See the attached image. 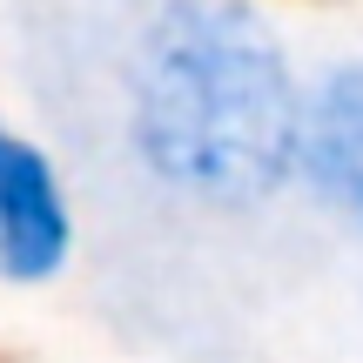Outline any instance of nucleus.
<instances>
[{
  "mask_svg": "<svg viewBox=\"0 0 363 363\" xmlns=\"http://www.w3.org/2000/svg\"><path fill=\"white\" fill-rule=\"evenodd\" d=\"M303 88L256 0H155L121 74V142L189 208H262L296 189Z\"/></svg>",
  "mask_w": 363,
  "mask_h": 363,
  "instance_id": "f257e3e1",
  "label": "nucleus"
},
{
  "mask_svg": "<svg viewBox=\"0 0 363 363\" xmlns=\"http://www.w3.org/2000/svg\"><path fill=\"white\" fill-rule=\"evenodd\" d=\"M81 249V202L61 155L0 115V283L7 289H48L67 276Z\"/></svg>",
  "mask_w": 363,
  "mask_h": 363,
  "instance_id": "f03ea898",
  "label": "nucleus"
},
{
  "mask_svg": "<svg viewBox=\"0 0 363 363\" xmlns=\"http://www.w3.org/2000/svg\"><path fill=\"white\" fill-rule=\"evenodd\" d=\"M296 195H310L323 222L363 242V54L316 67L303 88Z\"/></svg>",
  "mask_w": 363,
  "mask_h": 363,
  "instance_id": "7ed1b4c3",
  "label": "nucleus"
}]
</instances>
